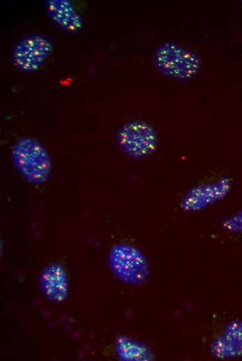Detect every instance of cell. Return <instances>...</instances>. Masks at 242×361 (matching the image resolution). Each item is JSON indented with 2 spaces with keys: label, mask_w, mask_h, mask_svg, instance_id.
Instances as JSON below:
<instances>
[{
  "label": "cell",
  "mask_w": 242,
  "mask_h": 361,
  "mask_svg": "<svg viewBox=\"0 0 242 361\" xmlns=\"http://www.w3.org/2000/svg\"><path fill=\"white\" fill-rule=\"evenodd\" d=\"M11 157L18 174L28 183L40 185L51 172V161L47 149L37 140L26 137L13 146Z\"/></svg>",
  "instance_id": "cell-1"
},
{
  "label": "cell",
  "mask_w": 242,
  "mask_h": 361,
  "mask_svg": "<svg viewBox=\"0 0 242 361\" xmlns=\"http://www.w3.org/2000/svg\"><path fill=\"white\" fill-rule=\"evenodd\" d=\"M108 265L114 276L129 285H140L149 278L145 257L137 248L127 244H118L111 249Z\"/></svg>",
  "instance_id": "cell-2"
},
{
  "label": "cell",
  "mask_w": 242,
  "mask_h": 361,
  "mask_svg": "<svg viewBox=\"0 0 242 361\" xmlns=\"http://www.w3.org/2000/svg\"><path fill=\"white\" fill-rule=\"evenodd\" d=\"M154 63L160 72L178 80L193 77L200 65V59L195 53L171 42L158 47L154 54Z\"/></svg>",
  "instance_id": "cell-3"
},
{
  "label": "cell",
  "mask_w": 242,
  "mask_h": 361,
  "mask_svg": "<svg viewBox=\"0 0 242 361\" xmlns=\"http://www.w3.org/2000/svg\"><path fill=\"white\" fill-rule=\"evenodd\" d=\"M119 149L134 159L151 156L156 149L158 137L149 124L142 121H132L123 125L116 135Z\"/></svg>",
  "instance_id": "cell-4"
},
{
  "label": "cell",
  "mask_w": 242,
  "mask_h": 361,
  "mask_svg": "<svg viewBox=\"0 0 242 361\" xmlns=\"http://www.w3.org/2000/svg\"><path fill=\"white\" fill-rule=\"evenodd\" d=\"M53 49L51 41L42 35H26L13 47L11 61L23 72H34L50 56Z\"/></svg>",
  "instance_id": "cell-5"
},
{
  "label": "cell",
  "mask_w": 242,
  "mask_h": 361,
  "mask_svg": "<svg viewBox=\"0 0 242 361\" xmlns=\"http://www.w3.org/2000/svg\"><path fill=\"white\" fill-rule=\"evenodd\" d=\"M232 188V180L227 176L213 182L195 185L183 196L181 208L186 212H197L226 197Z\"/></svg>",
  "instance_id": "cell-6"
},
{
  "label": "cell",
  "mask_w": 242,
  "mask_h": 361,
  "mask_svg": "<svg viewBox=\"0 0 242 361\" xmlns=\"http://www.w3.org/2000/svg\"><path fill=\"white\" fill-rule=\"evenodd\" d=\"M39 284L44 296L51 301L61 303L68 294V282L65 269L58 263H50L39 276Z\"/></svg>",
  "instance_id": "cell-7"
},
{
  "label": "cell",
  "mask_w": 242,
  "mask_h": 361,
  "mask_svg": "<svg viewBox=\"0 0 242 361\" xmlns=\"http://www.w3.org/2000/svg\"><path fill=\"white\" fill-rule=\"evenodd\" d=\"M45 9L49 19L62 29L76 33L83 28V20L70 1L67 0H48Z\"/></svg>",
  "instance_id": "cell-8"
},
{
  "label": "cell",
  "mask_w": 242,
  "mask_h": 361,
  "mask_svg": "<svg viewBox=\"0 0 242 361\" xmlns=\"http://www.w3.org/2000/svg\"><path fill=\"white\" fill-rule=\"evenodd\" d=\"M211 352L218 358L242 354V324L233 321L229 324L224 333L213 342Z\"/></svg>",
  "instance_id": "cell-9"
},
{
  "label": "cell",
  "mask_w": 242,
  "mask_h": 361,
  "mask_svg": "<svg viewBox=\"0 0 242 361\" xmlns=\"http://www.w3.org/2000/svg\"><path fill=\"white\" fill-rule=\"evenodd\" d=\"M119 358L124 360H149L152 358L150 350L143 344L127 337H119L116 341Z\"/></svg>",
  "instance_id": "cell-10"
},
{
  "label": "cell",
  "mask_w": 242,
  "mask_h": 361,
  "mask_svg": "<svg viewBox=\"0 0 242 361\" xmlns=\"http://www.w3.org/2000/svg\"><path fill=\"white\" fill-rule=\"evenodd\" d=\"M224 230L232 233H242V210L231 215L222 223Z\"/></svg>",
  "instance_id": "cell-11"
}]
</instances>
